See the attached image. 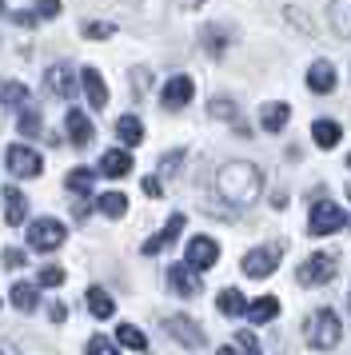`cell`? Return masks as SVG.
Here are the masks:
<instances>
[{
    "label": "cell",
    "mask_w": 351,
    "mask_h": 355,
    "mask_svg": "<svg viewBox=\"0 0 351 355\" xmlns=\"http://www.w3.org/2000/svg\"><path fill=\"white\" fill-rule=\"evenodd\" d=\"M4 268H24V252L20 248H8L4 252Z\"/></svg>",
    "instance_id": "39"
},
{
    "label": "cell",
    "mask_w": 351,
    "mask_h": 355,
    "mask_svg": "<svg viewBox=\"0 0 351 355\" xmlns=\"http://www.w3.org/2000/svg\"><path fill=\"white\" fill-rule=\"evenodd\" d=\"M64 128H68V140H72L76 148H84V144L96 136V132H92V120L80 112V108H68V112H64Z\"/></svg>",
    "instance_id": "14"
},
{
    "label": "cell",
    "mask_w": 351,
    "mask_h": 355,
    "mask_svg": "<svg viewBox=\"0 0 351 355\" xmlns=\"http://www.w3.org/2000/svg\"><path fill=\"white\" fill-rule=\"evenodd\" d=\"M96 184V168H76V172H68V180H64V188L76 196H88Z\"/></svg>",
    "instance_id": "28"
},
{
    "label": "cell",
    "mask_w": 351,
    "mask_h": 355,
    "mask_svg": "<svg viewBox=\"0 0 351 355\" xmlns=\"http://www.w3.org/2000/svg\"><path fill=\"white\" fill-rule=\"evenodd\" d=\"M4 164H8V172L20 180H28V176H40L44 172V160H40V152H32V148L24 144H12L8 152H4Z\"/></svg>",
    "instance_id": "6"
},
{
    "label": "cell",
    "mask_w": 351,
    "mask_h": 355,
    "mask_svg": "<svg viewBox=\"0 0 351 355\" xmlns=\"http://www.w3.org/2000/svg\"><path fill=\"white\" fill-rule=\"evenodd\" d=\"M180 232H184V216L176 211L172 220L164 224V232H160V236H152V240H144V256H156V252H164L168 243H176V240H180Z\"/></svg>",
    "instance_id": "15"
},
{
    "label": "cell",
    "mask_w": 351,
    "mask_h": 355,
    "mask_svg": "<svg viewBox=\"0 0 351 355\" xmlns=\"http://www.w3.org/2000/svg\"><path fill=\"white\" fill-rule=\"evenodd\" d=\"M168 336L176 339V343H184V347H191V352H200V347H207L204 331H200V323L188 320V315H168Z\"/></svg>",
    "instance_id": "8"
},
{
    "label": "cell",
    "mask_w": 351,
    "mask_h": 355,
    "mask_svg": "<svg viewBox=\"0 0 351 355\" xmlns=\"http://www.w3.org/2000/svg\"><path fill=\"white\" fill-rule=\"evenodd\" d=\"M243 315H248L252 323H271L275 315H280V300H275V295H259L255 304H248Z\"/></svg>",
    "instance_id": "23"
},
{
    "label": "cell",
    "mask_w": 351,
    "mask_h": 355,
    "mask_svg": "<svg viewBox=\"0 0 351 355\" xmlns=\"http://www.w3.org/2000/svg\"><path fill=\"white\" fill-rule=\"evenodd\" d=\"M96 208L104 211L108 220H120L128 211V196L124 192H104V196H96Z\"/></svg>",
    "instance_id": "27"
},
{
    "label": "cell",
    "mask_w": 351,
    "mask_h": 355,
    "mask_svg": "<svg viewBox=\"0 0 351 355\" xmlns=\"http://www.w3.org/2000/svg\"><path fill=\"white\" fill-rule=\"evenodd\" d=\"M191 96H196V84H191V76H172V80L160 88V100H164V108H172V112L188 108Z\"/></svg>",
    "instance_id": "10"
},
{
    "label": "cell",
    "mask_w": 351,
    "mask_h": 355,
    "mask_svg": "<svg viewBox=\"0 0 351 355\" xmlns=\"http://www.w3.org/2000/svg\"><path fill=\"white\" fill-rule=\"evenodd\" d=\"M204 49L212 52V56H223V52H228V33H223L220 24H207L204 28Z\"/></svg>",
    "instance_id": "31"
},
{
    "label": "cell",
    "mask_w": 351,
    "mask_h": 355,
    "mask_svg": "<svg viewBox=\"0 0 351 355\" xmlns=\"http://www.w3.org/2000/svg\"><path fill=\"white\" fill-rule=\"evenodd\" d=\"M116 347H128V352H148V336L132 323H120L116 327Z\"/></svg>",
    "instance_id": "26"
},
{
    "label": "cell",
    "mask_w": 351,
    "mask_h": 355,
    "mask_svg": "<svg viewBox=\"0 0 351 355\" xmlns=\"http://www.w3.org/2000/svg\"><path fill=\"white\" fill-rule=\"evenodd\" d=\"M223 352H248V355H259V339H255L252 331H239L236 343H228Z\"/></svg>",
    "instance_id": "32"
},
{
    "label": "cell",
    "mask_w": 351,
    "mask_h": 355,
    "mask_svg": "<svg viewBox=\"0 0 351 355\" xmlns=\"http://www.w3.org/2000/svg\"><path fill=\"white\" fill-rule=\"evenodd\" d=\"M68 320V307L64 304H52V323H64Z\"/></svg>",
    "instance_id": "42"
},
{
    "label": "cell",
    "mask_w": 351,
    "mask_h": 355,
    "mask_svg": "<svg viewBox=\"0 0 351 355\" xmlns=\"http://www.w3.org/2000/svg\"><path fill=\"white\" fill-rule=\"evenodd\" d=\"M216 192H220V200H228L232 208H248V204H255L259 192H264V176H259L255 164L232 160L216 172Z\"/></svg>",
    "instance_id": "1"
},
{
    "label": "cell",
    "mask_w": 351,
    "mask_h": 355,
    "mask_svg": "<svg viewBox=\"0 0 351 355\" xmlns=\"http://www.w3.org/2000/svg\"><path fill=\"white\" fill-rule=\"evenodd\" d=\"M287 120H291V108L280 104V100H275V104H264V112H259V124H264L268 132H284Z\"/></svg>",
    "instance_id": "24"
},
{
    "label": "cell",
    "mask_w": 351,
    "mask_h": 355,
    "mask_svg": "<svg viewBox=\"0 0 351 355\" xmlns=\"http://www.w3.org/2000/svg\"><path fill=\"white\" fill-rule=\"evenodd\" d=\"M216 259H220V243L212 240V236H196V240L188 243L184 263H191L196 272H207V268H216Z\"/></svg>",
    "instance_id": "9"
},
{
    "label": "cell",
    "mask_w": 351,
    "mask_h": 355,
    "mask_svg": "<svg viewBox=\"0 0 351 355\" xmlns=\"http://www.w3.org/2000/svg\"><path fill=\"white\" fill-rule=\"evenodd\" d=\"M343 224H348V216H343L339 204H332V200H316L311 220H307V232H311V236H332V232H339Z\"/></svg>",
    "instance_id": "4"
},
{
    "label": "cell",
    "mask_w": 351,
    "mask_h": 355,
    "mask_svg": "<svg viewBox=\"0 0 351 355\" xmlns=\"http://www.w3.org/2000/svg\"><path fill=\"white\" fill-rule=\"evenodd\" d=\"M24 236H28V243L36 248V252H56V248L64 243V224L44 216V220H32Z\"/></svg>",
    "instance_id": "5"
},
{
    "label": "cell",
    "mask_w": 351,
    "mask_h": 355,
    "mask_svg": "<svg viewBox=\"0 0 351 355\" xmlns=\"http://www.w3.org/2000/svg\"><path fill=\"white\" fill-rule=\"evenodd\" d=\"M60 8H64L60 0H36V17L40 20H56L60 17Z\"/></svg>",
    "instance_id": "35"
},
{
    "label": "cell",
    "mask_w": 351,
    "mask_h": 355,
    "mask_svg": "<svg viewBox=\"0 0 351 355\" xmlns=\"http://www.w3.org/2000/svg\"><path fill=\"white\" fill-rule=\"evenodd\" d=\"M88 311H92L96 320H108L112 311H116V304H112V295L104 288H88Z\"/></svg>",
    "instance_id": "29"
},
{
    "label": "cell",
    "mask_w": 351,
    "mask_h": 355,
    "mask_svg": "<svg viewBox=\"0 0 351 355\" xmlns=\"http://www.w3.org/2000/svg\"><path fill=\"white\" fill-rule=\"evenodd\" d=\"M100 172L108 180H124L128 172H132V152H120V148H116V152H104V156H100Z\"/></svg>",
    "instance_id": "17"
},
{
    "label": "cell",
    "mask_w": 351,
    "mask_h": 355,
    "mask_svg": "<svg viewBox=\"0 0 351 355\" xmlns=\"http://www.w3.org/2000/svg\"><path fill=\"white\" fill-rule=\"evenodd\" d=\"M184 160V152H168V156H164V160H160V172H164V176H172L176 172V164Z\"/></svg>",
    "instance_id": "38"
},
{
    "label": "cell",
    "mask_w": 351,
    "mask_h": 355,
    "mask_svg": "<svg viewBox=\"0 0 351 355\" xmlns=\"http://www.w3.org/2000/svg\"><path fill=\"white\" fill-rule=\"evenodd\" d=\"M216 307H220V315H232V320H236V315L248 311V300H243L239 288H223L220 295H216Z\"/></svg>",
    "instance_id": "25"
},
{
    "label": "cell",
    "mask_w": 351,
    "mask_h": 355,
    "mask_svg": "<svg viewBox=\"0 0 351 355\" xmlns=\"http://www.w3.org/2000/svg\"><path fill=\"white\" fill-rule=\"evenodd\" d=\"M348 168H351V156H348Z\"/></svg>",
    "instance_id": "44"
},
{
    "label": "cell",
    "mask_w": 351,
    "mask_h": 355,
    "mask_svg": "<svg viewBox=\"0 0 351 355\" xmlns=\"http://www.w3.org/2000/svg\"><path fill=\"white\" fill-rule=\"evenodd\" d=\"M168 284H172V291L184 295V300L200 295V272H196L191 263H172V268H168Z\"/></svg>",
    "instance_id": "11"
},
{
    "label": "cell",
    "mask_w": 351,
    "mask_h": 355,
    "mask_svg": "<svg viewBox=\"0 0 351 355\" xmlns=\"http://www.w3.org/2000/svg\"><path fill=\"white\" fill-rule=\"evenodd\" d=\"M80 84H84V96H88V104L100 112V108L108 104V84H104V76H100L96 68H80Z\"/></svg>",
    "instance_id": "12"
},
{
    "label": "cell",
    "mask_w": 351,
    "mask_h": 355,
    "mask_svg": "<svg viewBox=\"0 0 351 355\" xmlns=\"http://www.w3.org/2000/svg\"><path fill=\"white\" fill-rule=\"evenodd\" d=\"M348 196H351V184H348Z\"/></svg>",
    "instance_id": "43"
},
{
    "label": "cell",
    "mask_w": 351,
    "mask_h": 355,
    "mask_svg": "<svg viewBox=\"0 0 351 355\" xmlns=\"http://www.w3.org/2000/svg\"><path fill=\"white\" fill-rule=\"evenodd\" d=\"M56 284H64V268H44L40 272V288H56Z\"/></svg>",
    "instance_id": "36"
},
{
    "label": "cell",
    "mask_w": 351,
    "mask_h": 355,
    "mask_svg": "<svg viewBox=\"0 0 351 355\" xmlns=\"http://www.w3.org/2000/svg\"><path fill=\"white\" fill-rule=\"evenodd\" d=\"M303 288H319V284H332L335 279V256L332 252H316V256H307L300 263V272H296Z\"/></svg>",
    "instance_id": "3"
},
{
    "label": "cell",
    "mask_w": 351,
    "mask_h": 355,
    "mask_svg": "<svg viewBox=\"0 0 351 355\" xmlns=\"http://www.w3.org/2000/svg\"><path fill=\"white\" fill-rule=\"evenodd\" d=\"M28 104V88L16 80H4L0 84V108H8V112H20Z\"/></svg>",
    "instance_id": "22"
},
{
    "label": "cell",
    "mask_w": 351,
    "mask_h": 355,
    "mask_svg": "<svg viewBox=\"0 0 351 355\" xmlns=\"http://www.w3.org/2000/svg\"><path fill=\"white\" fill-rule=\"evenodd\" d=\"M36 132H40V112L20 108V136H36Z\"/></svg>",
    "instance_id": "34"
},
{
    "label": "cell",
    "mask_w": 351,
    "mask_h": 355,
    "mask_svg": "<svg viewBox=\"0 0 351 355\" xmlns=\"http://www.w3.org/2000/svg\"><path fill=\"white\" fill-rule=\"evenodd\" d=\"M303 339H307L311 352H332L335 343H339V315H335L332 307L311 311L307 315V327H303Z\"/></svg>",
    "instance_id": "2"
},
{
    "label": "cell",
    "mask_w": 351,
    "mask_h": 355,
    "mask_svg": "<svg viewBox=\"0 0 351 355\" xmlns=\"http://www.w3.org/2000/svg\"><path fill=\"white\" fill-rule=\"evenodd\" d=\"M311 140H316V148L332 152V148L343 140V128H339L335 120H316V124H311Z\"/></svg>",
    "instance_id": "20"
},
{
    "label": "cell",
    "mask_w": 351,
    "mask_h": 355,
    "mask_svg": "<svg viewBox=\"0 0 351 355\" xmlns=\"http://www.w3.org/2000/svg\"><path fill=\"white\" fill-rule=\"evenodd\" d=\"M280 256H284L280 243H271V248H252V252L243 256V275H252V279H268V275L275 272Z\"/></svg>",
    "instance_id": "7"
},
{
    "label": "cell",
    "mask_w": 351,
    "mask_h": 355,
    "mask_svg": "<svg viewBox=\"0 0 351 355\" xmlns=\"http://www.w3.org/2000/svg\"><path fill=\"white\" fill-rule=\"evenodd\" d=\"M116 136H120V144H128V148H136V144H144V124H140V116H120L116 120Z\"/></svg>",
    "instance_id": "21"
},
{
    "label": "cell",
    "mask_w": 351,
    "mask_h": 355,
    "mask_svg": "<svg viewBox=\"0 0 351 355\" xmlns=\"http://www.w3.org/2000/svg\"><path fill=\"white\" fill-rule=\"evenodd\" d=\"M12 304L20 307V311H36V304H40V291L32 288V284H16V288H12Z\"/></svg>",
    "instance_id": "30"
},
{
    "label": "cell",
    "mask_w": 351,
    "mask_h": 355,
    "mask_svg": "<svg viewBox=\"0 0 351 355\" xmlns=\"http://www.w3.org/2000/svg\"><path fill=\"white\" fill-rule=\"evenodd\" d=\"M144 192H148V196H160V192H164L160 176H148V180H144Z\"/></svg>",
    "instance_id": "40"
},
{
    "label": "cell",
    "mask_w": 351,
    "mask_h": 355,
    "mask_svg": "<svg viewBox=\"0 0 351 355\" xmlns=\"http://www.w3.org/2000/svg\"><path fill=\"white\" fill-rule=\"evenodd\" d=\"M0 8H4V0H0Z\"/></svg>",
    "instance_id": "45"
},
{
    "label": "cell",
    "mask_w": 351,
    "mask_h": 355,
    "mask_svg": "<svg viewBox=\"0 0 351 355\" xmlns=\"http://www.w3.org/2000/svg\"><path fill=\"white\" fill-rule=\"evenodd\" d=\"M24 216H28V200H24V192L20 188H4V220L12 227L24 224Z\"/></svg>",
    "instance_id": "18"
},
{
    "label": "cell",
    "mask_w": 351,
    "mask_h": 355,
    "mask_svg": "<svg viewBox=\"0 0 351 355\" xmlns=\"http://www.w3.org/2000/svg\"><path fill=\"white\" fill-rule=\"evenodd\" d=\"M112 33H116V24H108V20H88L84 24V36L88 40H108Z\"/></svg>",
    "instance_id": "33"
},
{
    "label": "cell",
    "mask_w": 351,
    "mask_h": 355,
    "mask_svg": "<svg viewBox=\"0 0 351 355\" xmlns=\"http://www.w3.org/2000/svg\"><path fill=\"white\" fill-rule=\"evenodd\" d=\"M307 88H311V92H319V96L335 92V68L327 64V60H316V64L307 68Z\"/></svg>",
    "instance_id": "16"
},
{
    "label": "cell",
    "mask_w": 351,
    "mask_h": 355,
    "mask_svg": "<svg viewBox=\"0 0 351 355\" xmlns=\"http://www.w3.org/2000/svg\"><path fill=\"white\" fill-rule=\"evenodd\" d=\"M36 20H40V17H36V12H16V24H24V28H32Z\"/></svg>",
    "instance_id": "41"
},
{
    "label": "cell",
    "mask_w": 351,
    "mask_h": 355,
    "mask_svg": "<svg viewBox=\"0 0 351 355\" xmlns=\"http://www.w3.org/2000/svg\"><path fill=\"white\" fill-rule=\"evenodd\" d=\"M88 352H100V355H112V352H116V343H112V339H104V336H92V339H88Z\"/></svg>",
    "instance_id": "37"
},
{
    "label": "cell",
    "mask_w": 351,
    "mask_h": 355,
    "mask_svg": "<svg viewBox=\"0 0 351 355\" xmlns=\"http://www.w3.org/2000/svg\"><path fill=\"white\" fill-rule=\"evenodd\" d=\"M48 92L60 100H72V92H76V72L68 64H52L48 68Z\"/></svg>",
    "instance_id": "13"
},
{
    "label": "cell",
    "mask_w": 351,
    "mask_h": 355,
    "mask_svg": "<svg viewBox=\"0 0 351 355\" xmlns=\"http://www.w3.org/2000/svg\"><path fill=\"white\" fill-rule=\"evenodd\" d=\"M327 17H332L335 36L351 40V0H327Z\"/></svg>",
    "instance_id": "19"
}]
</instances>
